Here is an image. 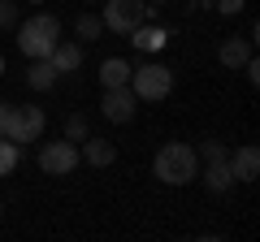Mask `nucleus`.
I'll return each instance as SVG.
<instances>
[{"instance_id":"nucleus-1","label":"nucleus","mask_w":260,"mask_h":242,"mask_svg":"<svg viewBox=\"0 0 260 242\" xmlns=\"http://www.w3.org/2000/svg\"><path fill=\"white\" fill-rule=\"evenodd\" d=\"M152 173H156L165 186H186V182H195V173H200V151H195L191 143H165V147L156 151V160H152Z\"/></svg>"},{"instance_id":"nucleus-2","label":"nucleus","mask_w":260,"mask_h":242,"mask_svg":"<svg viewBox=\"0 0 260 242\" xmlns=\"http://www.w3.org/2000/svg\"><path fill=\"white\" fill-rule=\"evenodd\" d=\"M56 44H61V22H56L52 13H35V18H26L18 26V48H22V56H30V61L52 56Z\"/></svg>"},{"instance_id":"nucleus-3","label":"nucleus","mask_w":260,"mask_h":242,"mask_svg":"<svg viewBox=\"0 0 260 242\" xmlns=\"http://www.w3.org/2000/svg\"><path fill=\"white\" fill-rule=\"evenodd\" d=\"M44 126H48V117H44V108H35V104H26V108H18V104H9V117H5V126H0V134L9 143H35L39 134H44Z\"/></svg>"},{"instance_id":"nucleus-4","label":"nucleus","mask_w":260,"mask_h":242,"mask_svg":"<svg viewBox=\"0 0 260 242\" xmlns=\"http://www.w3.org/2000/svg\"><path fill=\"white\" fill-rule=\"evenodd\" d=\"M130 91L139 100H165L174 91V74L165 65H139V69H130Z\"/></svg>"},{"instance_id":"nucleus-5","label":"nucleus","mask_w":260,"mask_h":242,"mask_svg":"<svg viewBox=\"0 0 260 242\" xmlns=\"http://www.w3.org/2000/svg\"><path fill=\"white\" fill-rule=\"evenodd\" d=\"M148 18V0H104V30H117V35H130Z\"/></svg>"},{"instance_id":"nucleus-6","label":"nucleus","mask_w":260,"mask_h":242,"mask_svg":"<svg viewBox=\"0 0 260 242\" xmlns=\"http://www.w3.org/2000/svg\"><path fill=\"white\" fill-rule=\"evenodd\" d=\"M74 165H78V143L56 139V143H44V147H39V169H44L48 177L74 173Z\"/></svg>"},{"instance_id":"nucleus-7","label":"nucleus","mask_w":260,"mask_h":242,"mask_svg":"<svg viewBox=\"0 0 260 242\" xmlns=\"http://www.w3.org/2000/svg\"><path fill=\"white\" fill-rule=\"evenodd\" d=\"M135 108H139V95L130 91V87H109L104 100H100V112L113 126H130V121H135Z\"/></svg>"},{"instance_id":"nucleus-8","label":"nucleus","mask_w":260,"mask_h":242,"mask_svg":"<svg viewBox=\"0 0 260 242\" xmlns=\"http://www.w3.org/2000/svg\"><path fill=\"white\" fill-rule=\"evenodd\" d=\"M217 61H221L225 69H243V65L251 61V39H239V35L221 39V48H217Z\"/></svg>"},{"instance_id":"nucleus-9","label":"nucleus","mask_w":260,"mask_h":242,"mask_svg":"<svg viewBox=\"0 0 260 242\" xmlns=\"http://www.w3.org/2000/svg\"><path fill=\"white\" fill-rule=\"evenodd\" d=\"M230 173H234V182H256V173H260V151L251 147H239V151H230Z\"/></svg>"},{"instance_id":"nucleus-10","label":"nucleus","mask_w":260,"mask_h":242,"mask_svg":"<svg viewBox=\"0 0 260 242\" xmlns=\"http://www.w3.org/2000/svg\"><path fill=\"white\" fill-rule=\"evenodd\" d=\"M78 160H87V165L104 169V165H113V160H117V147H113L109 139H91V134H87L83 147H78Z\"/></svg>"},{"instance_id":"nucleus-11","label":"nucleus","mask_w":260,"mask_h":242,"mask_svg":"<svg viewBox=\"0 0 260 242\" xmlns=\"http://www.w3.org/2000/svg\"><path fill=\"white\" fill-rule=\"evenodd\" d=\"M130 39H135L139 52H160V48L169 44V30L165 26H143V22H139V26L130 30Z\"/></svg>"},{"instance_id":"nucleus-12","label":"nucleus","mask_w":260,"mask_h":242,"mask_svg":"<svg viewBox=\"0 0 260 242\" xmlns=\"http://www.w3.org/2000/svg\"><path fill=\"white\" fill-rule=\"evenodd\" d=\"M26 83H30V91H52V87H56V65L48 61V56L30 61V69H26Z\"/></svg>"},{"instance_id":"nucleus-13","label":"nucleus","mask_w":260,"mask_h":242,"mask_svg":"<svg viewBox=\"0 0 260 242\" xmlns=\"http://www.w3.org/2000/svg\"><path fill=\"white\" fill-rule=\"evenodd\" d=\"M48 61L56 65V74H74V69L83 65V44H56Z\"/></svg>"},{"instance_id":"nucleus-14","label":"nucleus","mask_w":260,"mask_h":242,"mask_svg":"<svg viewBox=\"0 0 260 242\" xmlns=\"http://www.w3.org/2000/svg\"><path fill=\"white\" fill-rule=\"evenodd\" d=\"M100 87L109 91V87H130V61H121V56H109L100 65Z\"/></svg>"},{"instance_id":"nucleus-15","label":"nucleus","mask_w":260,"mask_h":242,"mask_svg":"<svg viewBox=\"0 0 260 242\" xmlns=\"http://www.w3.org/2000/svg\"><path fill=\"white\" fill-rule=\"evenodd\" d=\"M204 186L213 190V195H221V190H230V186H234L230 160H208V169H204Z\"/></svg>"},{"instance_id":"nucleus-16","label":"nucleus","mask_w":260,"mask_h":242,"mask_svg":"<svg viewBox=\"0 0 260 242\" xmlns=\"http://www.w3.org/2000/svg\"><path fill=\"white\" fill-rule=\"evenodd\" d=\"M18 160H22V147H18V143H9L5 134H0V177H9L13 169H18Z\"/></svg>"},{"instance_id":"nucleus-17","label":"nucleus","mask_w":260,"mask_h":242,"mask_svg":"<svg viewBox=\"0 0 260 242\" xmlns=\"http://www.w3.org/2000/svg\"><path fill=\"white\" fill-rule=\"evenodd\" d=\"M74 30H78V39H83V44H91V39L104 35V22L95 18V13H83V18L74 22Z\"/></svg>"},{"instance_id":"nucleus-18","label":"nucleus","mask_w":260,"mask_h":242,"mask_svg":"<svg viewBox=\"0 0 260 242\" xmlns=\"http://www.w3.org/2000/svg\"><path fill=\"white\" fill-rule=\"evenodd\" d=\"M87 134H91V130H87V117H70V121H65V139H70V143H83Z\"/></svg>"},{"instance_id":"nucleus-19","label":"nucleus","mask_w":260,"mask_h":242,"mask_svg":"<svg viewBox=\"0 0 260 242\" xmlns=\"http://www.w3.org/2000/svg\"><path fill=\"white\" fill-rule=\"evenodd\" d=\"M200 156L204 160H230V147L217 143V139H208V143H200Z\"/></svg>"},{"instance_id":"nucleus-20","label":"nucleus","mask_w":260,"mask_h":242,"mask_svg":"<svg viewBox=\"0 0 260 242\" xmlns=\"http://www.w3.org/2000/svg\"><path fill=\"white\" fill-rule=\"evenodd\" d=\"M0 26H18V5L0 0Z\"/></svg>"},{"instance_id":"nucleus-21","label":"nucleus","mask_w":260,"mask_h":242,"mask_svg":"<svg viewBox=\"0 0 260 242\" xmlns=\"http://www.w3.org/2000/svg\"><path fill=\"white\" fill-rule=\"evenodd\" d=\"M243 5H247V0H217V9H221L225 18H234V13H243Z\"/></svg>"},{"instance_id":"nucleus-22","label":"nucleus","mask_w":260,"mask_h":242,"mask_svg":"<svg viewBox=\"0 0 260 242\" xmlns=\"http://www.w3.org/2000/svg\"><path fill=\"white\" fill-rule=\"evenodd\" d=\"M243 74H247V83H251V87H256V83H260V65H256V56H251L247 65H243Z\"/></svg>"},{"instance_id":"nucleus-23","label":"nucleus","mask_w":260,"mask_h":242,"mask_svg":"<svg viewBox=\"0 0 260 242\" xmlns=\"http://www.w3.org/2000/svg\"><path fill=\"white\" fill-rule=\"evenodd\" d=\"M5 117H9V104H0V126H5Z\"/></svg>"},{"instance_id":"nucleus-24","label":"nucleus","mask_w":260,"mask_h":242,"mask_svg":"<svg viewBox=\"0 0 260 242\" xmlns=\"http://www.w3.org/2000/svg\"><path fill=\"white\" fill-rule=\"evenodd\" d=\"M0 78H5V52H0Z\"/></svg>"},{"instance_id":"nucleus-25","label":"nucleus","mask_w":260,"mask_h":242,"mask_svg":"<svg viewBox=\"0 0 260 242\" xmlns=\"http://www.w3.org/2000/svg\"><path fill=\"white\" fill-rule=\"evenodd\" d=\"M87 5H104V0H87Z\"/></svg>"},{"instance_id":"nucleus-26","label":"nucleus","mask_w":260,"mask_h":242,"mask_svg":"<svg viewBox=\"0 0 260 242\" xmlns=\"http://www.w3.org/2000/svg\"><path fill=\"white\" fill-rule=\"evenodd\" d=\"M30 5H44V0H30Z\"/></svg>"}]
</instances>
